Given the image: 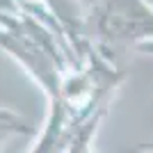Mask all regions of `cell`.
Instances as JSON below:
<instances>
[{"label":"cell","instance_id":"obj_1","mask_svg":"<svg viewBox=\"0 0 153 153\" xmlns=\"http://www.w3.org/2000/svg\"><path fill=\"white\" fill-rule=\"evenodd\" d=\"M94 48L105 59L153 39V7L144 0H96L89 7Z\"/></svg>","mask_w":153,"mask_h":153}]
</instances>
